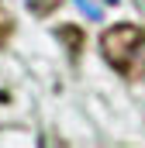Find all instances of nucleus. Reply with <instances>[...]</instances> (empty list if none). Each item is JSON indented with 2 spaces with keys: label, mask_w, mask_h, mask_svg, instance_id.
<instances>
[{
  "label": "nucleus",
  "mask_w": 145,
  "mask_h": 148,
  "mask_svg": "<svg viewBox=\"0 0 145 148\" xmlns=\"http://www.w3.org/2000/svg\"><path fill=\"white\" fill-rule=\"evenodd\" d=\"M76 7H79V10H83V14H86L90 21H100V10H97V7H93L90 0H76Z\"/></svg>",
  "instance_id": "nucleus-2"
},
{
  "label": "nucleus",
  "mask_w": 145,
  "mask_h": 148,
  "mask_svg": "<svg viewBox=\"0 0 145 148\" xmlns=\"http://www.w3.org/2000/svg\"><path fill=\"white\" fill-rule=\"evenodd\" d=\"M100 48H104V55H107V62L114 69L128 73L131 62H135V55H138V48H145V35L135 24H114V28L104 31Z\"/></svg>",
  "instance_id": "nucleus-1"
},
{
  "label": "nucleus",
  "mask_w": 145,
  "mask_h": 148,
  "mask_svg": "<svg viewBox=\"0 0 145 148\" xmlns=\"http://www.w3.org/2000/svg\"><path fill=\"white\" fill-rule=\"evenodd\" d=\"M107 3H117V0H107Z\"/></svg>",
  "instance_id": "nucleus-3"
}]
</instances>
